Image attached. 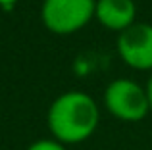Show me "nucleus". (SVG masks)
I'll use <instances>...</instances> for the list:
<instances>
[{"label": "nucleus", "instance_id": "obj_1", "mask_svg": "<svg viewBox=\"0 0 152 150\" xmlns=\"http://www.w3.org/2000/svg\"><path fill=\"white\" fill-rule=\"evenodd\" d=\"M100 121V112L94 98L81 90H67L50 104L46 125L62 144H79L94 135Z\"/></svg>", "mask_w": 152, "mask_h": 150}, {"label": "nucleus", "instance_id": "obj_2", "mask_svg": "<svg viewBox=\"0 0 152 150\" xmlns=\"http://www.w3.org/2000/svg\"><path fill=\"white\" fill-rule=\"evenodd\" d=\"M104 106L121 121H141L148 116L150 104L146 89L131 79H115L104 89Z\"/></svg>", "mask_w": 152, "mask_h": 150}, {"label": "nucleus", "instance_id": "obj_3", "mask_svg": "<svg viewBox=\"0 0 152 150\" xmlns=\"http://www.w3.org/2000/svg\"><path fill=\"white\" fill-rule=\"evenodd\" d=\"M96 0H45L41 19L56 35H71L94 17Z\"/></svg>", "mask_w": 152, "mask_h": 150}, {"label": "nucleus", "instance_id": "obj_4", "mask_svg": "<svg viewBox=\"0 0 152 150\" xmlns=\"http://www.w3.org/2000/svg\"><path fill=\"white\" fill-rule=\"evenodd\" d=\"M118 54L129 68L152 71V25L135 21L118 35Z\"/></svg>", "mask_w": 152, "mask_h": 150}, {"label": "nucleus", "instance_id": "obj_5", "mask_svg": "<svg viewBox=\"0 0 152 150\" xmlns=\"http://www.w3.org/2000/svg\"><path fill=\"white\" fill-rule=\"evenodd\" d=\"M96 21L112 31H125L137 19V6L133 0H96Z\"/></svg>", "mask_w": 152, "mask_h": 150}, {"label": "nucleus", "instance_id": "obj_6", "mask_svg": "<svg viewBox=\"0 0 152 150\" xmlns=\"http://www.w3.org/2000/svg\"><path fill=\"white\" fill-rule=\"evenodd\" d=\"M27 150H67L66 144L58 143L56 139H39L33 144H29Z\"/></svg>", "mask_w": 152, "mask_h": 150}, {"label": "nucleus", "instance_id": "obj_7", "mask_svg": "<svg viewBox=\"0 0 152 150\" xmlns=\"http://www.w3.org/2000/svg\"><path fill=\"white\" fill-rule=\"evenodd\" d=\"M146 96H148V104H150V112H152V71H150V77L146 81Z\"/></svg>", "mask_w": 152, "mask_h": 150}, {"label": "nucleus", "instance_id": "obj_8", "mask_svg": "<svg viewBox=\"0 0 152 150\" xmlns=\"http://www.w3.org/2000/svg\"><path fill=\"white\" fill-rule=\"evenodd\" d=\"M15 2H18V0H0L2 6H12V4H15Z\"/></svg>", "mask_w": 152, "mask_h": 150}]
</instances>
